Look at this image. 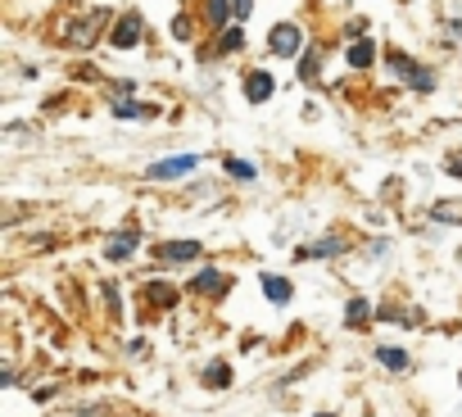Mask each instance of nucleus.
Returning a JSON list of instances; mask_svg holds the SVG:
<instances>
[{
  "label": "nucleus",
  "instance_id": "nucleus-25",
  "mask_svg": "<svg viewBox=\"0 0 462 417\" xmlns=\"http://www.w3.org/2000/svg\"><path fill=\"white\" fill-rule=\"evenodd\" d=\"M318 417H331V412H318Z\"/></svg>",
  "mask_w": 462,
  "mask_h": 417
},
{
  "label": "nucleus",
  "instance_id": "nucleus-18",
  "mask_svg": "<svg viewBox=\"0 0 462 417\" xmlns=\"http://www.w3.org/2000/svg\"><path fill=\"white\" fill-rule=\"evenodd\" d=\"M141 114H150L145 105H132V100H118L114 105V118H141Z\"/></svg>",
  "mask_w": 462,
  "mask_h": 417
},
{
  "label": "nucleus",
  "instance_id": "nucleus-8",
  "mask_svg": "<svg viewBox=\"0 0 462 417\" xmlns=\"http://www.w3.org/2000/svg\"><path fill=\"white\" fill-rule=\"evenodd\" d=\"M145 300H150L154 309H168V304H177V291L163 286V282H150V286H145Z\"/></svg>",
  "mask_w": 462,
  "mask_h": 417
},
{
  "label": "nucleus",
  "instance_id": "nucleus-13",
  "mask_svg": "<svg viewBox=\"0 0 462 417\" xmlns=\"http://www.w3.org/2000/svg\"><path fill=\"white\" fill-rule=\"evenodd\" d=\"M136 250V232H123V236H114V246H109V259H127Z\"/></svg>",
  "mask_w": 462,
  "mask_h": 417
},
{
  "label": "nucleus",
  "instance_id": "nucleus-10",
  "mask_svg": "<svg viewBox=\"0 0 462 417\" xmlns=\"http://www.w3.org/2000/svg\"><path fill=\"white\" fill-rule=\"evenodd\" d=\"M263 291H268L273 304H286V300H291V282H286V277H273V273H268V277H263Z\"/></svg>",
  "mask_w": 462,
  "mask_h": 417
},
{
  "label": "nucleus",
  "instance_id": "nucleus-15",
  "mask_svg": "<svg viewBox=\"0 0 462 417\" xmlns=\"http://www.w3.org/2000/svg\"><path fill=\"white\" fill-rule=\"evenodd\" d=\"M376 354H381V363H385V367H394V372H403V367H408V354H403V349H394V345H381Z\"/></svg>",
  "mask_w": 462,
  "mask_h": 417
},
{
  "label": "nucleus",
  "instance_id": "nucleus-24",
  "mask_svg": "<svg viewBox=\"0 0 462 417\" xmlns=\"http://www.w3.org/2000/svg\"><path fill=\"white\" fill-rule=\"evenodd\" d=\"M448 172H453V177H462V159H448Z\"/></svg>",
  "mask_w": 462,
  "mask_h": 417
},
{
  "label": "nucleus",
  "instance_id": "nucleus-21",
  "mask_svg": "<svg viewBox=\"0 0 462 417\" xmlns=\"http://www.w3.org/2000/svg\"><path fill=\"white\" fill-rule=\"evenodd\" d=\"M172 37H177V42H190V19H186V14L172 19Z\"/></svg>",
  "mask_w": 462,
  "mask_h": 417
},
{
  "label": "nucleus",
  "instance_id": "nucleus-16",
  "mask_svg": "<svg viewBox=\"0 0 462 417\" xmlns=\"http://www.w3.org/2000/svg\"><path fill=\"white\" fill-rule=\"evenodd\" d=\"M367 313H372V304H367V300H349L345 322H349V327H363V322H367Z\"/></svg>",
  "mask_w": 462,
  "mask_h": 417
},
{
  "label": "nucleus",
  "instance_id": "nucleus-22",
  "mask_svg": "<svg viewBox=\"0 0 462 417\" xmlns=\"http://www.w3.org/2000/svg\"><path fill=\"white\" fill-rule=\"evenodd\" d=\"M300 73H304V78H309V82H313V78H318V55H309V60H304V69H300Z\"/></svg>",
  "mask_w": 462,
  "mask_h": 417
},
{
  "label": "nucleus",
  "instance_id": "nucleus-17",
  "mask_svg": "<svg viewBox=\"0 0 462 417\" xmlns=\"http://www.w3.org/2000/svg\"><path fill=\"white\" fill-rule=\"evenodd\" d=\"M204 381H208V385H217V390H222V385H226V381H231V367H226V363H213V367H208V372H204Z\"/></svg>",
  "mask_w": 462,
  "mask_h": 417
},
{
  "label": "nucleus",
  "instance_id": "nucleus-23",
  "mask_svg": "<svg viewBox=\"0 0 462 417\" xmlns=\"http://www.w3.org/2000/svg\"><path fill=\"white\" fill-rule=\"evenodd\" d=\"M236 5V19H250V0H231Z\"/></svg>",
  "mask_w": 462,
  "mask_h": 417
},
{
  "label": "nucleus",
  "instance_id": "nucleus-11",
  "mask_svg": "<svg viewBox=\"0 0 462 417\" xmlns=\"http://www.w3.org/2000/svg\"><path fill=\"white\" fill-rule=\"evenodd\" d=\"M222 168H226L231 177H241V181H250V177L259 172L254 163H245V159H236V154H226V159H222Z\"/></svg>",
  "mask_w": 462,
  "mask_h": 417
},
{
  "label": "nucleus",
  "instance_id": "nucleus-2",
  "mask_svg": "<svg viewBox=\"0 0 462 417\" xmlns=\"http://www.w3.org/2000/svg\"><path fill=\"white\" fill-rule=\"evenodd\" d=\"M190 168H199V154H172V159L145 168V177H150V181H177V177H186Z\"/></svg>",
  "mask_w": 462,
  "mask_h": 417
},
{
  "label": "nucleus",
  "instance_id": "nucleus-1",
  "mask_svg": "<svg viewBox=\"0 0 462 417\" xmlns=\"http://www.w3.org/2000/svg\"><path fill=\"white\" fill-rule=\"evenodd\" d=\"M268 46H273V55H277V60H295V55H300V46H304V32H300L295 23H277V28H273V37H268Z\"/></svg>",
  "mask_w": 462,
  "mask_h": 417
},
{
  "label": "nucleus",
  "instance_id": "nucleus-20",
  "mask_svg": "<svg viewBox=\"0 0 462 417\" xmlns=\"http://www.w3.org/2000/svg\"><path fill=\"white\" fill-rule=\"evenodd\" d=\"M453 199H444V208H435V218L439 223H462V208H448Z\"/></svg>",
  "mask_w": 462,
  "mask_h": 417
},
{
  "label": "nucleus",
  "instance_id": "nucleus-5",
  "mask_svg": "<svg viewBox=\"0 0 462 417\" xmlns=\"http://www.w3.org/2000/svg\"><path fill=\"white\" fill-rule=\"evenodd\" d=\"M118 51H132L136 42H141V14H123L118 19V28H114V37H109Z\"/></svg>",
  "mask_w": 462,
  "mask_h": 417
},
{
  "label": "nucleus",
  "instance_id": "nucleus-6",
  "mask_svg": "<svg viewBox=\"0 0 462 417\" xmlns=\"http://www.w3.org/2000/svg\"><path fill=\"white\" fill-rule=\"evenodd\" d=\"M245 96H250V105H263V100L273 96V73H263V69L250 73V78H245Z\"/></svg>",
  "mask_w": 462,
  "mask_h": 417
},
{
  "label": "nucleus",
  "instance_id": "nucleus-19",
  "mask_svg": "<svg viewBox=\"0 0 462 417\" xmlns=\"http://www.w3.org/2000/svg\"><path fill=\"white\" fill-rule=\"evenodd\" d=\"M217 51H241V28H226L222 42H217Z\"/></svg>",
  "mask_w": 462,
  "mask_h": 417
},
{
  "label": "nucleus",
  "instance_id": "nucleus-14",
  "mask_svg": "<svg viewBox=\"0 0 462 417\" xmlns=\"http://www.w3.org/2000/svg\"><path fill=\"white\" fill-rule=\"evenodd\" d=\"M159 255H163V259H195V255H199V241H181V246H163Z\"/></svg>",
  "mask_w": 462,
  "mask_h": 417
},
{
  "label": "nucleus",
  "instance_id": "nucleus-12",
  "mask_svg": "<svg viewBox=\"0 0 462 417\" xmlns=\"http://www.w3.org/2000/svg\"><path fill=\"white\" fill-rule=\"evenodd\" d=\"M231 0H208V19H213V28H226V19H231Z\"/></svg>",
  "mask_w": 462,
  "mask_h": 417
},
{
  "label": "nucleus",
  "instance_id": "nucleus-9",
  "mask_svg": "<svg viewBox=\"0 0 462 417\" xmlns=\"http://www.w3.org/2000/svg\"><path fill=\"white\" fill-rule=\"evenodd\" d=\"M372 60H376V46H372V42H367V37H363V42H354V46H349V64H354V69H367V64H372Z\"/></svg>",
  "mask_w": 462,
  "mask_h": 417
},
{
  "label": "nucleus",
  "instance_id": "nucleus-4",
  "mask_svg": "<svg viewBox=\"0 0 462 417\" xmlns=\"http://www.w3.org/2000/svg\"><path fill=\"white\" fill-rule=\"evenodd\" d=\"M105 23H109V14H105V10H91V14H87V19L73 28V37H69V42H73L78 51H87V46L100 37V28H105Z\"/></svg>",
  "mask_w": 462,
  "mask_h": 417
},
{
  "label": "nucleus",
  "instance_id": "nucleus-3",
  "mask_svg": "<svg viewBox=\"0 0 462 417\" xmlns=\"http://www.w3.org/2000/svg\"><path fill=\"white\" fill-rule=\"evenodd\" d=\"M390 64H394V73H399V78H403L412 91H430V87H435V78H430L426 69H417L408 55H399V51H394V55H390Z\"/></svg>",
  "mask_w": 462,
  "mask_h": 417
},
{
  "label": "nucleus",
  "instance_id": "nucleus-7",
  "mask_svg": "<svg viewBox=\"0 0 462 417\" xmlns=\"http://www.w3.org/2000/svg\"><path fill=\"white\" fill-rule=\"evenodd\" d=\"M231 282H226V273H217V268H204L199 277H195V291H204V295H222Z\"/></svg>",
  "mask_w": 462,
  "mask_h": 417
}]
</instances>
